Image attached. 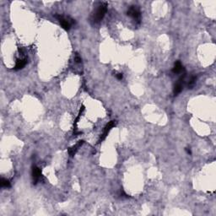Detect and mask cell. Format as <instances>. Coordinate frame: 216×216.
Instances as JSON below:
<instances>
[{"label": "cell", "mask_w": 216, "mask_h": 216, "mask_svg": "<svg viewBox=\"0 0 216 216\" xmlns=\"http://www.w3.org/2000/svg\"><path fill=\"white\" fill-rule=\"evenodd\" d=\"M107 11V4L106 3H102L100 6L96 9L95 12L93 15L92 21L94 23H99L101 22L102 19L104 18L106 13Z\"/></svg>", "instance_id": "obj_1"}, {"label": "cell", "mask_w": 216, "mask_h": 216, "mask_svg": "<svg viewBox=\"0 0 216 216\" xmlns=\"http://www.w3.org/2000/svg\"><path fill=\"white\" fill-rule=\"evenodd\" d=\"M55 18H57V20L60 23L61 26L66 30V31H69L71 28V26L74 24V20L73 19H71L69 17H64V15H55Z\"/></svg>", "instance_id": "obj_2"}, {"label": "cell", "mask_w": 216, "mask_h": 216, "mask_svg": "<svg viewBox=\"0 0 216 216\" xmlns=\"http://www.w3.org/2000/svg\"><path fill=\"white\" fill-rule=\"evenodd\" d=\"M127 15L130 16L131 18H133L134 20H136L139 23L140 22L141 13H140L139 8H137V6H131L127 10Z\"/></svg>", "instance_id": "obj_3"}, {"label": "cell", "mask_w": 216, "mask_h": 216, "mask_svg": "<svg viewBox=\"0 0 216 216\" xmlns=\"http://www.w3.org/2000/svg\"><path fill=\"white\" fill-rule=\"evenodd\" d=\"M31 175L32 179H33V183H34V184H36L41 177V171L37 166L34 165V166L32 167Z\"/></svg>", "instance_id": "obj_4"}, {"label": "cell", "mask_w": 216, "mask_h": 216, "mask_svg": "<svg viewBox=\"0 0 216 216\" xmlns=\"http://www.w3.org/2000/svg\"><path fill=\"white\" fill-rule=\"evenodd\" d=\"M116 123H117L116 121H111L106 124V126L105 128H104V132H103V134H102V137H101V139H100V141H102V140L105 139L106 137L107 136L111 128L116 126Z\"/></svg>", "instance_id": "obj_5"}, {"label": "cell", "mask_w": 216, "mask_h": 216, "mask_svg": "<svg viewBox=\"0 0 216 216\" xmlns=\"http://www.w3.org/2000/svg\"><path fill=\"white\" fill-rule=\"evenodd\" d=\"M83 143H84V141H83V140H80V141H79V142L75 144V145H73V147H71V148H69V149H68L69 154V156H71V157H73V156L76 154V152L79 150V149L83 145Z\"/></svg>", "instance_id": "obj_6"}, {"label": "cell", "mask_w": 216, "mask_h": 216, "mask_svg": "<svg viewBox=\"0 0 216 216\" xmlns=\"http://www.w3.org/2000/svg\"><path fill=\"white\" fill-rule=\"evenodd\" d=\"M172 72L174 73H186L185 72V69L184 67L182 66V64H181V62L180 61H177L175 63V64H174V67H173V69H172Z\"/></svg>", "instance_id": "obj_7"}, {"label": "cell", "mask_w": 216, "mask_h": 216, "mask_svg": "<svg viewBox=\"0 0 216 216\" xmlns=\"http://www.w3.org/2000/svg\"><path fill=\"white\" fill-rule=\"evenodd\" d=\"M27 64V59L24 58V59H18L16 61L15 66V70L18 71V70L22 69L23 68L25 67Z\"/></svg>", "instance_id": "obj_8"}, {"label": "cell", "mask_w": 216, "mask_h": 216, "mask_svg": "<svg viewBox=\"0 0 216 216\" xmlns=\"http://www.w3.org/2000/svg\"><path fill=\"white\" fill-rule=\"evenodd\" d=\"M196 80H197V76H193L191 78L188 85V89H193V88L195 84H196Z\"/></svg>", "instance_id": "obj_9"}, {"label": "cell", "mask_w": 216, "mask_h": 216, "mask_svg": "<svg viewBox=\"0 0 216 216\" xmlns=\"http://www.w3.org/2000/svg\"><path fill=\"white\" fill-rule=\"evenodd\" d=\"M1 187L2 188H9L11 187V185H10V182L9 180H7V179H4V178H2L1 179Z\"/></svg>", "instance_id": "obj_10"}, {"label": "cell", "mask_w": 216, "mask_h": 216, "mask_svg": "<svg viewBox=\"0 0 216 216\" xmlns=\"http://www.w3.org/2000/svg\"><path fill=\"white\" fill-rule=\"evenodd\" d=\"M116 77L118 80H122L123 78V73H118V74H116Z\"/></svg>", "instance_id": "obj_11"}, {"label": "cell", "mask_w": 216, "mask_h": 216, "mask_svg": "<svg viewBox=\"0 0 216 216\" xmlns=\"http://www.w3.org/2000/svg\"><path fill=\"white\" fill-rule=\"evenodd\" d=\"M75 61H76V63L80 64V62H81V58H80L79 56H76V57H75Z\"/></svg>", "instance_id": "obj_12"}, {"label": "cell", "mask_w": 216, "mask_h": 216, "mask_svg": "<svg viewBox=\"0 0 216 216\" xmlns=\"http://www.w3.org/2000/svg\"><path fill=\"white\" fill-rule=\"evenodd\" d=\"M186 151H187V153H188V155H191V154H192L190 148H186Z\"/></svg>", "instance_id": "obj_13"}]
</instances>
